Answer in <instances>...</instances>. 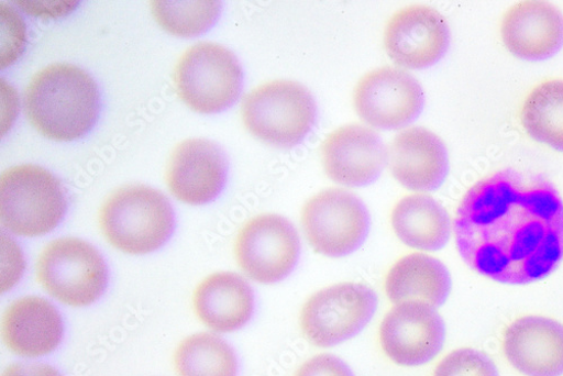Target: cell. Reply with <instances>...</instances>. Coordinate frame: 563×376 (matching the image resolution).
I'll list each match as a JSON object with an SVG mask.
<instances>
[{
  "instance_id": "obj_1",
  "label": "cell",
  "mask_w": 563,
  "mask_h": 376,
  "mask_svg": "<svg viewBox=\"0 0 563 376\" xmlns=\"http://www.w3.org/2000/svg\"><path fill=\"white\" fill-rule=\"evenodd\" d=\"M454 234L468 267L501 285H531L563 259V201L542 177L500 170L465 193Z\"/></svg>"
},
{
  "instance_id": "obj_2",
  "label": "cell",
  "mask_w": 563,
  "mask_h": 376,
  "mask_svg": "<svg viewBox=\"0 0 563 376\" xmlns=\"http://www.w3.org/2000/svg\"><path fill=\"white\" fill-rule=\"evenodd\" d=\"M24 110L42 135L68 143L96 125L101 111L100 90L96 80L77 66L55 64L32 77Z\"/></svg>"
},
{
  "instance_id": "obj_3",
  "label": "cell",
  "mask_w": 563,
  "mask_h": 376,
  "mask_svg": "<svg viewBox=\"0 0 563 376\" xmlns=\"http://www.w3.org/2000/svg\"><path fill=\"white\" fill-rule=\"evenodd\" d=\"M242 120L262 143L292 150L312 132L318 109L312 93L302 84L277 79L260 85L242 102Z\"/></svg>"
},
{
  "instance_id": "obj_4",
  "label": "cell",
  "mask_w": 563,
  "mask_h": 376,
  "mask_svg": "<svg viewBox=\"0 0 563 376\" xmlns=\"http://www.w3.org/2000/svg\"><path fill=\"white\" fill-rule=\"evenodd\" d=\"M99 220L107 241L132 255L159 250L172 236L175 225L168 199L145 185L119 188L103 203Z\"/></svg>"
},
{
  "instance_id": "obj_5",
  "label": "cell",
  "mask_w": 563,
  "mask_h": 376,
  "mask_svg": "<svg viewBox=\"0 0 563 376\" xmlns=\"http://www.w3.org/2000/svg\"><path fill=\"white\" fill-rule=\"evenodd\" d=\"M67 200L58 178L35 165L8 169L0 180V219L19 236L36 237L63 220Z\"/></svg>"
},
{
  "instance_id": "obj_6",
  "label": "cell",
  "mask_w": 563,
  "mask_h": 376,
  "mask_svg": "<svg viewBox=\"0 0 563 376\" xmlns=\"http://www.w3.org/2000/svg\"><path fill=\"white\" fill-rule=\"evenodd\" d=\"M174 81L180 100L202 114L222 112L241 97L244 71L236 56L224 46L201 42L179 58Z\"/></svg>"
},
{
  "instance_id": "obj_7",
  "label": "cell",
  "mask_w": 563,
  "mask_h": 376,
  "mask_svg": "<svg viewBox=\"0 0 563 376\" xmlns=\"http://www.w3.org/2000/svg\"><path fill=\"white\" fill-rule=\"evenodd\" d=\"M38 284L71 307L96 302L104 292L108 269L101 254L77 239H62L43 248L36 262Z\"/></svg>"
},
{
  "instance_id": "obj_8",
  "label": "cell",
  "mask_w": 563,
  "mask_h": 376,
  "mask_svg": "<svg viewBox=\"0 0 563 376\" xmlns=\"http://www.w3.org/2000/svg\"><path fill=\"white\" fill-rule=\"evenodd\" d=\"M377 309V295L365 285L345 281L328 287L305 302L301 333L317 347H333L358 335Z\"/></svg>"
},
{
  "instance_id": "obj_9",
  "label": "cell",
  "mask_w": 563,
  "mask_h": 376,
  "mask_svg": "<svg viewBox=\"0 0 563 376\" xmlns=\"http://www.w3.org/2000/svg\"><path fill=\"white\" fill-rule=\"evenodd\" d=\"M305 236L325 257H346L362 247L371 225L365 204L343 188H328L311 197L301 211Z\"/></svg>"
},
{
  "instance_id": "obj_10",
  "label": "cell",
  "mask_w": 563,
  "mask_h": 376,
  "mask_svg": "<svg viewBox=\"0 0 563 376\" xmlns=\"http://www.w3.org/2000/svg\"><path fill=\"white\" fill-rule=\"evenodd\" d=\"M301 254L299 232L285 217L266 213L244 224L234 243V257L247 277L276 285L297 267Z\"/></svg>"
},
{
  "instance_id": "obj_11",
  "label": "cell",
  "mask_w": 563,
  "mask_h": 376,
  "mask_svg": "<svg viewBox=\"0 0 563 376\" xmlns=\"http://www.w3.org/2000/svg\"><path fill=\"white\" fill-rule=\"evenodd\" d=\"M353 107L371 128L397 130L419 118L426 107V93L408 71L386 66L358 80L353 90Z\"/></svg>"
},
{
  "instance_id": "obj_12",
  "label": "cell",
  "mask_w": 563,
  "mask_h": 376,
  "mask_svg": "<svg viewBox=\"0 0 563 376\" xmlns=\"http://www.w3.org/2000/svg\"><path fill=\"white\" fill-rule=\"evenodd\" d=\"M445 323L437 308L418 301L396 305L379 329L384 353L395 364L416 367L433 361L445 342Z\"/></svg>"
},
{
  "instance_id": "obj_13",
  "label": "cell",
  "mask_w": 563,
  "mask_h": 376,
  "mask_svg": "<svg viewBox=\"0 0 563 376\" xmlns=\"http://www.w3.org/2000/svg\"><path fill=\"white\" fill-rule=\"evenodd\" d=\"M451 32L443 15L427 5H410L388 21L384 45L388 57L399 67L427 69L449 52Z\"/></svg>"
},
{
  "instance_id": "obj_14",
  "label": "cell",
  "mask_w": 563,
  "mask_h": 376,
  "mask_svg": "<svg viewBox=\"0 0 563 376\" xmlns=\"http://www.w3.org/2000/svg\"><path fill=\"white\" fill-rule=\"evenodd\" d=\"M320 154L325 175L346 187L373 184L388 164V150L382 136L373 129L355 123L328 134Z\"/></svg>"
},
{
  "instance_id": "obj_15",
  "label": "cell",
  "mask_w": 563,
  "mask_h": 376,
  "mask_svg": "<svg viewBox=\"0 0 563 376\" xmlns=\"http://www.w3.org/2000/svg\"><path fill=\"white\" fill-rule=\"evenodd\" d=\"M228 177L222 151L206 139H187L173 151L166 170L170 193L179 201L202 206L216 200Z\"/></svg>"
},
{
  "instance_id": "obj_16",
  "label": "cell",
  "mask_w": 563,
  "mask_h": 376,
  "mask_svg": "<svg viewBox=\"0 0 563 376\" xmlns=\"http://www.w3.org/2000/svg\"><path fill=\"white\" fill-rule=\"evenodd\" d=\"M388 166L394 178L407 190L433 192L450 169L448 150L440 136L427 128L399 131L388 150Z\"/></svg>"
},
{
  "instance_id": "obj_17",
  "label": "cell",
  "mask_w": 563,
  "mask_h": 376,
  "mask_svg": "<svg viewBox=\"0 0 563 376\" xmlns=\"http://www.w3.org/2000/svg\"><path fill=\"white\" fill-rule=\"evenodd\" d=\"M500 33L516 58L548 60L563 48V14L548 2H521L506 12Z\"/></svg>"
},
{
  "instance_id": "obj_18",
  "label": "cell",
  "mask_w": 563,
  "mask_h": 376,
  "mask_svg": "<svg viewBox=\"0 0 563 376\" xmlns=\"http://www.w3.org/2000/svg\"><path fill=\"white\" fill-rule=\"evenodd\" d=\"M503 349L510 365L527 376L563 375V324L556 320H515L505 331Z\"/></svg>"
},
{
  "instance_id": "obj_19",
  "label": "cell",
  "mask_w": 563,
  "mask_h": 376,
  "mask_svg": "<svg viewBox=\"0 0 563 376\" xmlns=\"http://www.w3.org/2000/svg\"><path fill=\"white\" fill-rule=\"evenodd\" d=\"M64 325L58 310L38 297L13 302L4 312L2 339L7 347L23 357H40L60 344Z\"/></svg>"
},
{
  "instance_id": "obj_20",
  "label": "cell",
  "mask_w": 563,
  "mask_h": 376,
  "mask_svg": "<svg viewBox=\"0 0 563 376\" xmlns=\"http://www.w3.org/2000/svg\"><path fill=\"white\" fill-rule=\"evenodd\" d=\"M199 319L218 333L236 332L255 311V295L249 281L236 273L221 272L207 277L194 296Z\"/></svg>"
},
{
  "instance_id": "obj_21",
  "label": "cell",
  "mask_w": 563,
  "mask_h": 376,
  "mask_svg": "<svg viewBox=\"0 0 563 376\" xmlns=\"http://www.w3.org/2000/svg\"><path fill=\"white\" fill-rule=\"evenodd\" d=\"M451 289L446 266L435 257L419 253L397 261L385 280L386 295L395 305L418 301L439 308L446 302Z\"/></svg>"
},
{
  "instance_id": "obj_22",
  "label": "cell",
  "mask_w": 563,
  "mask_h": 376,
  "mask_svg": "<svg viewBox=\"0 0 563 376\" xmlns=\"http://www.w3.org/2000/svg\"><path fill=\"white\" fill-rule=\"evenodd\" d=\"M391 226L398 240L406 246L438 252L451 237V220L448 211L427 195H411L401 199L391 212Z\"/></svg>"
},
{
  "instance_id": "obj_23",
  "label": "cell",
  "mask_w": 563,
  "mask_h": 376,
  "mask_svg": "<svg viewBox=\"0 0 563 376\" xmlns=\"http://www.w3.org/2000/svg\"><path fill=\"white\" fill-rule=\"evenodd\" d=\"M521 121L533 140L563 153V80L537 86L525 102Z\"/></svg>"
},
{
  "instance_id": "obj_24",
  "label": "cell",
  "mask_w": 563,
  "mask_h": 376,
  "mask_svg": "<svg viewBox=\"0 0 563 376\" xmlns=\"http://www.w3.org/2000/svg\"><path fill=\"white\" fill-rule=\"evenodd\" d=\"M178 376H238L239 360L217 335L200 333L185 339L174 355Z\"/></svg>"
},
{
  "instance_id": "obj_25",
  "label": "cell",
  "mask_w": 563,
  "mask_h": 376,
  "mask_svg": "<svg viewBox=\"0 0 563 376\" xmlns=\"http://www.w3.org/2000/svg\"><path fill=\"white\" fill-rule=\"evenodd\" d=\"M156 22L168 33L191 37L208 31L218 20L221 3L209 2H163L151 3Z\"/></svg>"
},
{
  "instance_id": "obj_26",
  "label": "cell",
  "mask_w": 563,
  "mask_h": 376,
  "mask_svg": "<svg viewBox=\"0 0 563 376\" xmlns=\"http://www.w3.org/2000/svg\"><path fill=\"white\" fill-rule=\"evenodd\" d=\"M433 376H499L497 366L485 353L474 349H460L446 355Z\"/></svg>"
},
{
  "instance_id": "obj_27",
  "label": "cell",
  "mask_w": 563,
  "mask_h": 376,
  "mask_svg": "<svg viewBox=\"0 0 563 376\" xmlns=\"http://www.w3.org/2000/svg\"><path fill=\"white\" fill-rule=\"evenodd\" d=\"M3 48L2 67H9L20 57L24 46L25 27L20 15L2 3Z\"/></svg>"
},
{
  "instance_id": "obj_28",
  "label": "cell",
  "mask_w": 563,
  "mask_h": 376,
  "mask_svg": "<svg viewBox=\"0 0 563 376\" xmlns=\"http://www.w3.org/2000/svg\"><path fill=\"white\" fill-rule=\"evenodd\" d=\"M295 376H354V374L338 356L320 354L306 361Z\"/></svg>"
},
{
  "instance_id": "obj_29",
  "label": "cell",
  "mask_w": 563,
  "mask_h": 376,
  "mask_svg": "<svg viewBox=\"0 0 563 376\" xmlns=\"http://www.w3.org/2000/svg\"><path fill=\"white\" fill-rule=\"evenodd\" d=\"M26 13L37 18H60L73 12L77 2H16Z\"/></svg>"
},
{
  "instance_id": "obj_30",
  "label": "cell",
  "mask_w": 563,
  "mask_h": 376,
  "mask_svg": "<svg viewBox=\"0 0 563 376\" xmlns=\"http://www.w3.org/2000/svg\"><path fill=\"white\" fill-rule=\"evenodd\" d=\"M2 376H62L59 372L48 364L16 363L9 366Z\"/></svg>"
}]
</instances>
